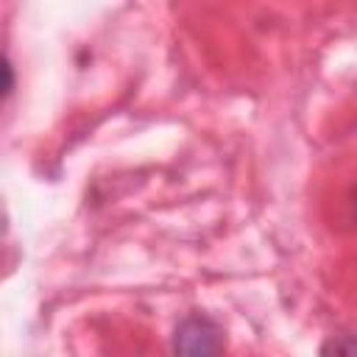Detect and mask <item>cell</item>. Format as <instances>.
Masks as SVG:
<instances>
[{"instance_id":"obj_2","label":"cell","mask_w":357,"mask_h":357,"mask_svg":"<svg viewBox=\"0 0 357 357\" xmlns=\"http://www.w3.org/2000/svg\"><path fill=\"white\" fill-rule=\"evenodd\" d=\"M324 351H349V354H354L357 351V340H332V343L324 346Z\"/></svg>"},{"instance_id":"obj_1","label":"cell","mask_w":357,"mask_h":357,"mask_svg":"<svg viewBox=\"0 0 357 357\" xmlns=\"http://www.w3.org/2000/svg\"><path fill=\"white\" fill-rule=\"evenodd\" d=\"M173 346H176V351H184V354H212V351L223 349V340H220V329L209 318L190 315L176 329Z\"/></svg>"},{"instance_id":"obj_3","label":"cell","mask_w":357,"mask_h":357,"mask_svg":"<svg viewBox=\"0 0 357 357\" xmlns=\"http://www.w3.org/2000/svg\"><path fill=\"white\" fill-rule=\"evenodd\" d=\"M354 209H357V195H354Z\"/></svg>"}]
</instances>
